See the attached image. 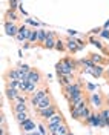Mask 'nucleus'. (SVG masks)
<instances>
[{"mask_svg": "<svg viewBox=\"0 0 109 135\" xmlns=\"http://www.w3.org/2000/svg\"><path fill=\"white\" fill-rule=\"evenodd\" d=\"M39 127H40V134H45V132H46V131H45V127H43V126H39Z\"/></svg>", "mask_w": 109, "mask_h": 135, "instance_id": "obj_39", "label": "nucleus"}, {"mask_svg": "<svg viewBox=\"0 0 109 135\" xmlns=\"http://www.w3.org/2000/svg\"><path fill=\"white\" fill-rule=\"evenodd\" d=\"M37 40H39V29H37V31L31 29V31H29V35H28V42L29 43H35Z\"/></svg>", "mask_w": 109, "mask_h": 135, "instance_id": "obj_26", "label": "nucleus"}, {"mask_svg": "<svg viewBox=\"0 0 109 135\" xmlns=\"http://www.w3.org/2000/svg\"><path fill=\"white\" fill-rule=\"evenodd\" d=\"M28 110V106L25 104V101H16L12 104V112L14 114H18V112H26Z\"/></svg>", "mask_w": 109, "mask_h": 135, "instance_id": "obj_22", "label": "nucleus"}, {"mask_svg": "<svg viewBox=\"0 0 109 135\" xmlns=\"http://www.w3.org/2000/svg\"><path fill=\"white\" fill-rule=\"evenodd\" d=\"M80 63H82V66L86 68V72H89V71H91V69H92L94 66H95L92 61H91V59H84V60H82Z\"/></svg>", "mask_w": 109, "mask_h": 135, "instance_id": "obj_27", "label": "nucleus"}, {"mask_svg": "<svg viewBox=\"0 0 109 135\" xmlns=\"http://www.w3.org/2000/svg\"><path fill=\"white\" fill-rule=\"evenodd\" d=\"M89 59H91V61H92L94 65H101L103 61H106V60L103 59V57H100L98 54H89Z\"/></svg>", "mask_w": 109, "mask_h": 135, "instance_id": "obj_25", "label": "nucleus"}, {"mask_svg": "<svg viewBox=\"0 0 109 135\" xmlns=\"http://www.w3.org/2000/svg\"><path fill=\"white\" fill-rule=\"evenodd\" d=\"M89 74L92 77H95V78H100V77L105 75V68L101 66V65H95V66L89 71Z\"/></svg>", "mask_w": 109, "mask_h": 135, "instance_id": "obj_20", "label": "nucleus"}, {"mask_svg": "<svg viewBox=\"0 0 109 135\" xmlns=\"http://www.w3.org/2000/svg\"><path fill=\"white\" fill-rule=\"evenodd\" d=\"M48 132L51 135H65L69 132V126L66 124V121L65 123H61V124H54V126H48Z\"/></svg>", "mask_w": 109, "mask_h": 135, "instance_id": "obj_4", "label": "nucleus"}, {"mask_svg": "<svg viewBox=\"0 0 109 135\" xmlns=\"http://www.w3.org/2000/svg\"><path fill=\"white\" fill-rule=\"evenodd\" d=\"M46 123H48V126L61 124V123H65V118H63V115H61V112H57V114H54L49 120H46Z\"/></svg>", "mask_w": 109, "mask_h": 135, "instance_id": "obj_14", "label": "nucleus"}, {"mask_svg": "<svg viewBox=\"0 0 109 135\" xmlns=\"http://www.w3.org/2000/svg\"><path fill=\"white\" fill-rule=\"evenodd\" d=\"M84 100H86V95H84V92L80 94V95L72 97L71 100H68V103H69V109H74L77 104H80V103H82V101H84Z\"/></svg>", "mask_w": 109, "mask_h": 135, "instance_id": "obj_16", "label": "nucleus"}, {"mask_svg": "<svg viewBox=\"0 0 109 135\" xmlns=\"http://www.w3.org/2000/svg\"><path fill=\"white\" fill-rule=\"evenodd\" d=\"M25 94H28V95H31V94H35V91H37V84L35 83H31V81H26L25 80Z\"/></svg>", "mask_w": 109, "mask_h": 135, "instance_id": "obj_24", "label": "nucleus"}, {"mask_svg": "<svg viewBox=\"0 0 109 135\" xmlns=\"http://www.w3.org/2000/svg\"><path fill=\"white\" fill-rule=\"evenodd\" d=\"M68 32H69V35H75V31H74V29H69Z\"/></svg>", "mask_w": 109, "mask_h": 135, "instance_id": "obj_40", "label": "nucleus"}, {"mask_svg": "<svg viewBox=\"0 0 109 135\" xmlns=\"http://www.w3.org/2000/svg\"><path fill=\"white\" fill-rule=\"evenodd\" d=\"M5 77H8L9 80H18V81H25V80H26L25 75L18 71V68H16V69H9ZM6 81H8V80H6Z\"/></svg>", "mask_w": 109, "mask_h": 135, "instance_id": "obj_10", "label": "nucleus"}, {"mask_svg": "<svg viewBox=\"0 0 109 135\" xmlns=\"http://www.w3.org/2000/svg\"><path fill=\"white\" fill-rule=\"evenodd\" d=\"M84 123L88 124V126H103V120H101L100 114H91L89 117L84 120Z\"/></svg>", "mask_w": 109, "mask_h": 135, "instance_id": "obj_8", "label": "nucleus"}, {"mask_svg": "<svg viewBox=\"0 0 109 135\" xmlns=\"http://www.w3.org/2000/svg\"><path fill=\"white\" fill-rule=\"evenodd\" d=\"M0 135H8V131H6V127L5 126H2V134Z\"/></svg>", "mask_w": 109, "mask_h": 135, "instance_id": "obj_38", "label": "nucleus"}, {"mask_svg": "<svg viewBox=\"0 0 109 135\" xmlns=\"http://www.w3.org/2000/svg\"><path fill=\"white\" fill-rule=\"evenodd\" d=\"M18 95H20V91H18V89L12 88V86H9V84L5 86V97H6L9 101H16Z\"/></svg>", "mask_w": 109, "mask_h": 135, "instance_id": "obj_9", "label": "nucleus"}, {"mask_svg": "<svg viewBox=\"0 0 109 135\" xmlns=\"http://www.w3.org/2000/svg\"><path fill=\"white\" fill-rule=\"evenodd\" d=\"M49 95V89L48 88H42V89H37L35 91V94H34L32 97H31V104H32L34 108L40 103V101L43 100V98H46Z\"/></svg>", "mask_w": 109, "mask_h": 135, "instance_id": "obj_3", "label": "nucleus"}, {"mask_svg": "<svg viewBox=\"0 0 109 135\" xmlns=\"http://www.w3.org/2000/svg\"><path fill=\"white\" fill-rule=\"evenodd\" d=\"M108 26H109V20L105 23V25H103V29H108Z\"/></svg>", "mask_w": 109, "mask_h": 135, "instance_id": "obj_41", "label": "nucleus"}, {"mask_svg": "<svg viewBox=\"0 0 109 135\" xmlns=\"http://www.w3.org/2000/svg\"><path fill=\"white\" fill-rule=\"evenodd\" d=\"M46 34H48V31H45V29H39V40L37 42L40 43L43 46V43H45V40H46Z\"/></svg>", "mask_w": 109, "mask_h": 135, "instance_id": "obj_29", "label": "nucleus"}, {"mask_svg": "<svg viewBox=\"0 0 109 135\" xmlns=\"http://www.w3.org/2000/svg\"><path fill=\"white\" fill-rule=\"evenodd\" d=\"M89 42L92 43L94 46H97V48H98V49H100V51H105V46L101 45V42H100V40H95L94 37H89Z\"/></svg>", "mask_w": 109, "mask_h": 135, "instance_id": "obj_31", "label": "nucleus"}, {"mask_svg": "<svg viewBox=\"0 0 109 135\" xmlns=\"http://www.w3.org/2000/svg\"><path fill=\"white\" fill-rule=\"evenodd\" d=\"M108 104H109V92H108Z\"/></svg>", "mask_w": 109, "mask_h": 135, "instance_id": "obj_43", "label": "nucleus"}, {"mask_svg": "<svg viewBox=\"0 0 109 135\" xmlns=\"http://www.w3.org/2000/svg\"><path fill=\"white\" fill-rule=\"evenodd\" d=\"M55 103H54V98H52V95H48L46 98H43L37 106H35V112H40V110H45V109H48V108H51V106H54Z\"/></svg>", "mask_w": 109, "mask_h": 135, "instance_id": "obj_6", "label": "nucleus"}, {"mask_svg": "<svg viewBox=\"0 0 109 135\" xmlns=\"http://www.w3.org/2000/svg\"><path fill=\"white\" fill-rule=\"evenodd\" d=\"M66 51H69V52H72V54H75L77 51H78V45H77V40H74V38H66Z\"/></svg>", "mask_w": 109, "mask_h": 135, "instance_id": "obj_21", "label": "nucleus"}, {"mask_svg": "<svg viewBox=\"0 0 109 135\" xmlns=\"http://www.w3.org/2000/svg\"><path fill=\"white\" fill-rule=\"evenodd\" d=\"M91 114H92V112H91V108H89V106H86V108L83 109V112H82V120H86Z\"/></svg>", "mask_w": 109, "mask_h": 135, "instance_id": "obj_32", "label": "nucleus"}, {"mask_svg": "<svg viewBox=\"0 0 109 135\" xmlns=\"http://www.w3.org/2000/svg\"><path fill=\"white\" fill-rule=\"evenodd\" d=\"M77 45H78V51H80V49H83L84 46H86V43L82 42V40H77Z\"/></svg>", "mask_w": 109, "mask_h": 135, "instance_id": "obj_35", "label": "nucleus"}, {"mask_svg": "<svg viewBox=\"0 0 109 135\" xmlns=\"http://www.w3.org/2000/svg\"><path fill=\"white\" fill-rule=\"evenodd\" d=\"M89 100H91V104L94 108H101V104H103V98H101V95L98 92H92Z\"/></svg>", "mask_w": 109, "mask_h": 135, "instance_id": "obj_19", "label": "nucleus"}, {"mask_svg": "<svg viewBox=\"0 0 109 135\" xmlns=\"http://www.w3.org/2000/svg\"><path fill=\"white\" fill-rule=\"evenodd\" d=\"M20 129H22V132H34V131H35V123H34V120L29 118L28 121L22 123V124H20Z\"/></svg>", "mask_w": 109, "mask_h": 135, "instance_id": "obj_18", "label": "nucleus"}, {"mask_svg": "<svg viewBox=\"0 0 109 135\" xmlns=\"http://www.w3.org/2000/svg\"><path fill=\"white\" fill-rule=\"evenodd\" d=\"M78 65H82L80 61H75L71 57H65L61 59L55 65V71H57V75H61V74H74L77 69H78Z\"/></svg>", "mask_w": 109, "mask_h": 135, "instance_id": "obj_1", "label": "nucleus"}, {"mask_svg": "<svg viewBox=\"0 0 109 135\" xmlns=\"http://www.w3.org/2000/svg\"><path fill=\"white\" fill-rule=\"evenodd\" d=\"M59 81L61 83V86L65 88V86H68V84L74 83L75 78H74V74H61V75H59Z\"/></svg>", "mask_w": 109, "mask_h": 135, "instance_id": "obj_15", "label": "nucleus"}, {"mask_svg": "<svg viewBox=\"0 0 109 135\" xmlns=\"http://www.w3.org/2000/svg\"><path fill=\"white\" fill-rule=\"evenodd\" d=\"M5 32H6V35H9V37H16L17 34H18V26L14 23V22H5Z\"/></svg>", "mask_w": 109, "mask_h": 135, "instance_id": "obj_11", "label": "nucleus"}, {"mask_svg": "<svg viewBox=\"0 0 109 135\" xmlns=\"http://www.w3.org/2000/svg\"><path fill=\"white\" fill-rule=\"evenodd\" d=\"M86 89H88L89 92H94V91H95L97 88H95V84H92V83H88V84H86Z\"/></svg>", "mask_w": 109, "mask_h": 135, "instance_id": "obj_33", "label": "nucleus"}, {"mask_svg": "<svg viewBox=\"0 0 109 135\" xmlns=\"http://www.w3.org/2000/svg\"><path fill=\"white\" fill-rule=\"evenodd\" d=\"M55 49L60 51V52H65L66 51V43H63L60 38H57V43H55Z\"/></svg>", "mask_w": 109, "mask_h": 135, "instance_id": "obj_30", "label": "nucleus"}, {"mask_svg": "<svg viewBox=\"0 0 109 135\" xmlns=\"http://www.w3.org/2000/svg\"><path fill=\"white\" fill-rule=\"evenodd\" d=\"M23 135H42V134H39V132H23Z\"/></svg>", "mask_w": 109, "mask_h": 135, "instance_id": "obj_37", "label": "nucleus"}, {"mask_svg": "<svg viewBox=\"0 0 109 135\" xmlns=\"http://www.w3.org/2000/svg\"><path fill=\"white\" fill-rule=\"evenodd\" d=\"M86 106H88V100H84L80 104H77L74 109H69L71 110V117L74 118V120H82V112H83V109Z\"/></svg>", "mask_w": 109, "mask_h": 135, "instance_id": "obj_7", "label": "nucleus"}, {"mask_svg": "<svg viewBox=\"0 0 109 135\" xmlns=\"http://www.w3.org/2000/svg\"><path fill=\"white\" fill-rule=\"evenodd\" d=\"M29 31H31V29H28L26 26H20V28H18V34L16 35V38L18 40V42H25V40H28Z\"/></svg>", "mask_w": 109, "mask_h": 135, "instance_id": "obj_17", "label": "nucleus"}, {"mask_svg": "<svg viewBox=\"0 0 109 135\" xmlns=\"http://www.w3.org/2000/svg\"><path fill=\"white\" fill-rule=\"evenodd\" d=\"M59 110H57V106L54 104V106H51V108H48V109H45V110H40V112H37L39 114V117H42L43 120H49L54 114H57Z\"/></svg>", "mask_w": 109, "mask_h": 135, "instance_id": "obj_13", "label": "nucleus"}, {"mask_svg": "<svg viewBox=\"0 0 109 135\" xmlns=\"http://www.w3.org/2000/svg\"><path fill=\"white\" fill-rule=\"evenodd\" d=\"M83 84L80 83V81H74V83L68 84L63 88V95L66 97L68 100H71L72 97H75V95H80V94H83Z\"/></svg>", "mask_w": 109, "mask_h": 135, "instance_id": "obj_2", "label": "nucleus"}, {"mask_svg": "<svg viewBox=\"0 0 109 135\" xmlns=\"http://www.w3.org/2000/svg\"><path fill=\"white\" fill-rule=\"evenodd\" d=\"M55 43H57V35H55V32L48 31L46 40L43 43V48H45V49H55Z\"/></svg>", "mask_w": 109, "mask_h": 135, "instance_id": "obj_5", "label": "nucleus"}, {"mask_svg": "<svg viewBox=\"0 0 109 135\" xmlns=\"http://www.w3.org/2000/svg\"><path fill=\"white\" fill-rule=\"evenodd\" d=\"M14 115H16V121L18 123V124L25 123V121H28V120L31 118V115H29L28 110H26V112H18V114H14Z\"/></svg>", "mask_w": 109, "mask_h": 135, "instance_id": "obj_23", "label": "nucleus"}, {"mask_svg": "<svg viewBox=\"0 0 109 135\" xmlns=\"http://www.w3.org/2000/svg\"><path fill=\"white\" fill-rule=\"evenodd\" d=\"M6 20L8 22H16L17 20V14H16V9H9L8 12H6Z\"/></svg>", "mask_w": 109, "mask_h": 135, "instance_id": "obj_28", "label": "nucleus"}, {"mask_svg": "<svg viewBox=\"0 0 109 135\" xmlns=\"http://www.w3.org/2000/svg\"><path fill=\"white\" fill-rule=\"evenodd\" d=\"M105 75L108 77V80H109V68H108V71H106V72H105Z\"/></svg>", "mask_w": 109, "mask_h": 135, "instance_id": "obj_42", "label": "nucleus"}, {"mask_svg": "<svg viewBox=\"0 0 109 135\" xmlns=\"http://www.w3.org/2000/svg\"><path fill=\"white\" fill-rule=\"evenodd\" d=\"M100 35L103 37V38H108V40H109V31H106V29H101Z\"/></svg>", "mask_w": 109, "mask_h": 135, "instance_id": "obj_34", "label": "nucleus"}, {"mask_svg": "<svg viewBox=\"0 0 109 135\" xmlns=\"http://www.w3.org/2000/svg\"><path fill=\"white\" fill-rule=\"evenodd\" d=\"M26 81H31V83L39 84L40 81H42V74H40V71L35 69V68H32V71L29 72V75H28V78H26Z\"/></svg>", "mask_w": 109, "mask_h": 135, "instance_id": "obj_12", "label": "nucleus"}, {"mask_svg": "<svg viewBox=\"0 0 109 135\" xmlns=\"http://www.w3.org/2000/svg\"><path fill=\"white\" fill-rule=\"evenodd\" d=\"M11 6H9V9H16L17 8V0H11V3H9Z\"/></svg>", "mask_w": 109, "mask_h": 135, "instance_id": "obj_36", "label": "nucleus"}]
</instances>
